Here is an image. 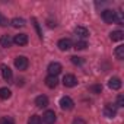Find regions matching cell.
<instances>
[{
	"instance_id": "obj_6",
	"label": "cell",
	"mask_w": 124,
	"mask_h": 124,
	"mask_svg": "<svg viewBox=\"0 0 124 124\" xmlns=\"http://www.w3.org/2000/svg\"><path fill=\"white\" fill-rule=\"evenodd\" d=\"M55 120H57L55 112H54V111H51V109H48V111H45V112H44V115H42V120H41V121H44L45 124H54V123H55Z\"/></svg>"
},
{
	"instance_id": "obj_1",
	"label": "cell",
	"mask_w": 124,
	"mask_h": 124,
	"mask_svg": "<svg viewBox=\"0 0 124 124\" xmlns=\"http://www.w3.org/2000/svg\"><path fill=\"white\" fill-rule=\"evenodd\" d=\"M102 19L105 23H114V22H117V12H114L111 9H105L102 12Z\"/></svg>"
},
{
	"instance_id": "obj_8",
	"label": "cell",
	"mask_w": 124,
	"mask_h": 124,
	"mask_svg": "<svg viewBox=\"0 0 124 124\" xmlns=\"http://www.w3.org/2000/svg\"><path fill=\"white\" fill-rule=\"evenodd\" d=\"M0 70H2V76H3V79H5L6 82H10V80H12L13 73H12V70H10V67H9V66L2 64V66H0Z\"/></svg>"
},
{
	"instance_id": "obj_24",
	"label": "cell",
	"mask_w": 124,
	"mask_h": 124,
	"mask_svg": "<svg viewBox=\"0 0 124 124\" xmlns=\"http://www.w3.org/2000/svg\"><path fill=\"white\" fill-rule=\"evenodd\" d=\"M89 91H92L93 93H101V91H102V86H101V85H92V86L89 88Z\"/></svg>"
},
{
	"instance_id": "obj_3",
	"label": "cell",
	"mask_w": 124,
	"mask_h": 124,
	"mask_svg": "<svg viewBox=\"0 0 124 124\" xmlns=\"http://www.w3.org/2000/svg\"><path fill=\"white\" fill-rule=\"evenodd\" d=\"M61 70H63V67H61V64L57 63V61H53V63H50L48 67H47L48 76H57V75L61 73Z\"/></svg>"
},
{
	"instance_id": "obj_10",
	"label": "cell",
	"mask_w": 124,
	"mask_h": 124,
	"mask_svg": "<svg viewBox=\"0 0 124 124\" xmlns=\"http://www.w3.org/2000/svg\"><path fill=\"white\" fill-rule=\"evenodd\" d=\"M57 47L61 50V51H67L72 48V41L69 38H61L58 42H57Z\"/></svg>"
},
{
	"instance_id": "obj_22",
	"label": "cell",
	"mask_w": 124,
	"mask_h": 124,
	"mask_svg": "<svg viewBox=\"0 0 124 124\" xmlns=\"http://www.w3.org/2000/svg\"><path fill=\"white\" fill-rule=\"evenodd\" d=\"M0 124H15V120L12 117H2L0 118Z\"/></svg>"
},
{
	"instance_id": "obj_14",
	"label": "cell",
	"mask_w": 124,
	"mask_h": 124,
	"mask_svg": "<svg viewBox=\"0 0 124 124\" xmlns=\"http://www.w3.org/2000/svg\"><path fill=\"white\" fill-rule=\"evenodd\" d=\"M75 34H76L78 37H80V38L89 37V31H88L85 26H76V28H75Z\"/></svg>"
},
{
	"instance_id": "obj_21",
	"label": "cell",
	"mask_w": 124,
	"mask_h": 124,
	"mask_svg": "<svg viewBox=\"0 0 124 124\" xmlns=\"http://www.w3.org/2000/svg\"><path fill=\"white\" fill-rule=\"evenodd\" d=\"M42 121H41V117L39 115H31L29 117V120H28V124H41Z\"/></svg>"
},
{
	"instance_id": "obj_18",
	"label": "cell",
	"mask_w": 124,
	"mask_h": 124,
	"mask_svg": "<svg viewBox=\"0 0 124 124\" xmlns=\"http://www.w3.org/2000/svg\"><path fill=\"white\" fill-rule=\"evenodd\" d=\"M12 96V92L9 88H0V99H9Z\"/></svg>"
},
{
	"instance_id": "obj_7",
	"label": "cell",
	"mask_w": 124,
	"mask_h": 124,
	"mask_svg": "<svg viewBox=\"0 0 124 124\" xmlns=\"http://www.w3.org/2000/svg\"><path fill=\"white\" fill-rule=\"evenodd\" d=\"M63 85H64L66 88H73V86H76V85H78L76 76H73V75H66V76L63 78Z\"/></svg>"
},
{
	"instance_id": "obj_25",
	"label": "cell",
	"mask_w": 124,
	"mask_h": 124,
	"mask_svg": "<svg viewBox=\"0 0 124 124\" xmlns=\"http://www.w3.org/2000/svg\"><path fill=\"white\" fill-rule=\"evenodd\" d=\"M8 18H5L2 13H0V26H8Z\"/></svg>"
},
{
	"instance_id": "obj_12",
	"label": "cell",
	"mask_w": 124,
	"mask_h": 124,
	"mask_svg": "<svg viewBox=\"0 0 124 124\" xmlns=\"http://www.w3.org/2000/svg\"><path fill=\"white\" fill-rule=\"evenodd\" d=\"M35 105H37L38 108H45V107H48V98H47L45 95L37 96V98H35Z\"/></svg>"
},
{
	"instance_id": "obj_15",
	"label": "cell",
	"mask_w": 124,
	"mask_h": 124,
	"mask_svg": "<svg viewBox=\"0 0 124 124\" xmlns=\"http://www.w3.org/2000/svg\"><path fill=\"white\" fill-rule=\"evenodd\" d=\"M12 42H13V39L9 35H2V38H0V45L5 47V48H9L12 45Z\"/></svg>"
},
{
	"instance_id": "obj_16",
	"label": "cell",
	"mask_w": 124,
	"mask_h": 124,
	"mask_svg": "<svg viewBox=\"0 0 124 124\" xmlns=\"http://www.w3.org/2000/svg\"><path fill=\"white\" fill-rule=\"evenodd\" d=\"M109 38H111V41H121L124 38V32L123 31H112L109 34Z\"/></svg>"
},
{
	"instance_id": "obj_27",
	"label": "cell",
	"mask_w": 124,
	"mask_h": 124,
	"mask_svg": "<svg viewBox=\"0 0 124 124\" xmlns=\"http://www.w3.org/2000/svg\"><path fill=\"white\" fill-rule=\"evenodd\" d=\"M72 124H86V121H85L83 118H80V117H78V118H75V120L72 121Z\"/></svg>"
},
{
	"instance_id": "obj_2",
	"label": "cell",
	"mask_w": 124,
	"mask_h": 124,
	"mask_svg": "<svg viewBox=\"0 0 124 124\" xmlns=\"http://www.w3.org/2000/svg\"><path fill=\"white\" fill-rule=\"evenodd\" d=\"M28 66H29V61H28V58L25 55H18L15 58V67L18 70H26Z\"/></svg>"
},
{
	"instance_id": "obj_19",
	"label": "cell",
	"mask_w": 124,
	"mask_h": 124,
	"mask_svg": "<svg viewBox=\"0 0 124 124\" xmlns=\"http://www.w3.org/2000/svg\"><path fill=\"white\" fill-rule=\"evenodd\" d=\"M114 54H115L117 60H123V58H124V45H118V47L115 48Z\"/></svg>"
},
{
	"instance_id": "obj_17",
	"label": "cell",
	"mask_w": 124,
	"mask_h": 124,
	"mask_svg": "<svg viewBox=\"0 0 124 124\" xmlns=\"http://www.w3.org/2000/svg\"><path fill=\"white\" fill-rule=\"evenodd\" d=\"M10 25L13 28H22V26H25V19H22V18H13L10 21Z\"/></svg>"
},
{
	"instance_id": "obj_4",
	"label": "cell",
	"mask_w": 124,
	"mask_h": 124,
	"mask_svg": "<svg viewBox=\"0 0 124 124\" xmlns=\"http://www.w3.org/2000/svg\"><path fill=\"white\" fill-rule=\"evenodd\" d=\"M73 107H75V102H73V99L70 96H63L60 99V108L61 109L70 111V109H73Z\"/></svg>"
},
{
	"instance_id": "obj_20",
	"label": "cell",
	"mask_w": 124,
	"mask_h": 124,
	"mask_svg": "<svg viewBox=\"0 0 124 124\" xmlns=\"http://www.w3.org/2000/svg\"><path fill=\"white\" fill-rule=\"evenodd\" d=\"M86 47H88V42L83 41V39H78L76 44H75V48H76V50H85Z\"/></svg>"
},
{
	"instance_id": "obj_13",
	"label": "cell",
	"mask_w": 124,
	"mask_h": 124,
	"mask_svg": "<svg viewBox=\"0 0 124 124\" xmlns=\"http://www.w3.org/2000/svg\"><path fill=\"white\" fill-rule=\"evenodd\" d=\"M44 82H45L47 88H50V89H54V88L58 85V79H57V76H47Z\"/></svg>"
},
{
	"instance_id": "obj_5",
	"label": "cell",
	"mask_w": 124,
	"mask_h": 124,
	"mask_svg": "<svg viewBox=\"0 0 124 124\" xmlns=\"http://www.w3.org/2000/svg\"><path fill=\"white\" fill-rule=\"evenodd\" d=\"M104 115L107 118H114L117 115V107L112 105V104H105V107H104Z\"/></svg>"
},
{
	"instance_id": "obj_26",
	"label": "cell",
	"mask_w": 124,
	"mask_h": 124,
	"mask_svg": "<svg viewBox=\"0 0 124 124\" xmlns=\"http://www.w3.org/2000/svg\"><path fill=\"white\" fill-rule=\"evenodd\" d=\"M117 107H124V96L123 95L117 96Z\"/></svg>"
},
{
	"instance_id": "obj_9",
	"label": "cell",
	"mask_w": 124,
	"mask_h": 124,
	"mask_svg": "<svg viewBox=\"0 0 124 124\" xmlns=\"http://www.w3.org/2000/svg\"><path fill=\"white\" fill-rule=\"evenodd\" d=\"M13 42L16 45H19V47H23V45L28 44V35L26 34H18V35H15Z\"/></svg>"
},
{
	"instance_id": "obj_11",
	"label": "cell",
	"mask_w": 124,
	"mask_h": 124,
	"mask_svg": "<svg viewBox=\"0 0 124 124\" xmlns=\"http://www.w3.org/2000/svg\"><path fill=\"white\" fill-rule=\"evenodd\" d=\"M121 79L120 78H111L109 80H108V86H109V89H112V91H118L120 88H121Z\"/></svg>"
},
{
	"instance_id": "obj_23",
	"label": "cell",
	"mask_w": 124,
	"mask_h": 124,
	"mask_svg": "<svg viewBox=\"0 0 124 124\" xmlns=\"http://www.w3.org/2000/svg\"><path fill=\"white\" fill-rule=\"evenodd\" d=\"M70 58H72V63H73V64H78V66H79V64H83V58H82V57L73 55V57H70Z\"/></svg>"
}]
</instances>
